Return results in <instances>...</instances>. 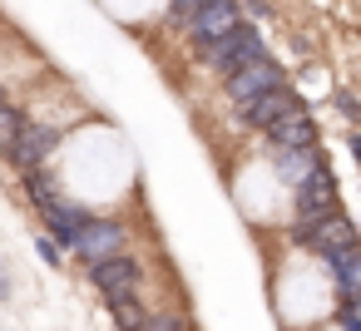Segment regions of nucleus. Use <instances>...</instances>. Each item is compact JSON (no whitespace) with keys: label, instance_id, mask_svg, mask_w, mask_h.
<instances>
[{"label":"nucleus","instance_id":"1","mask_svg":"<svg viewBox=\"0 0 361 331\" xmlns=\"http://www.w3.org/2000/svg\"><path fill=\"white\" fill-rule=\"evenodd\" d=\"M287 237H292L297 247H307L317 262H331L336 252L356 247V223H351L346 213H331V218H322V223H292Z\"/></svg>","mask_w":361,"mask_h":331},{"label":"nucleus","instance_id":"2","mask_svg":"<svg viewBox=\"0 0 361 331\" xmlns=\"http://www.w3.org/2000/svg\"><path fill=\"white\" fill-rule=\"evenodd\" d=\"M203 60H208V70L218 75V80H228V75H238V70H247V65H257V60H267V40L257 35V25H238L228 40H218L213 50H203Z\"/></svg>","mask_w":361,"mask_h":331},{"label":"nucleus","instance_id":"3","mask_svg":"<svg viewBox=\"0 0 361 331\" xmlns=\"http://www.w3.org/2000/svg\"><path fill=\"white\" fill-rule=\"evenodd\" d=\"M331 213H341V188H336L331 168L322 163L312 178H302L292 188V223H322Z\"/></svg>","mask_w":361,"mask_h":331},{"label":"nucleus","instance_id":"4","mask_svg":"<svg viewBox=\"0 0 361 331\" xmlns=\"http://www.w3.org/2000/svg\"><path fill=\"white\" fill-rule=\"evenodd\" d=\"M124 252H129V227L114 223V218H90L80 227L70 257H80L85 267H94V262H109V257H124Z\"/></svg>","mask_w":361,"mask_h":331},{"label":"nucleus","instance_id":"5","mask_svg":"<svg viewBox=\"0 0 361 331\" xmlns=\"http://www.w3.org/2000/svg\"><path fill=\"white\" fill-rule=\"evenodd\" d=\"M238 25H243V6H238V0H208V6H203L183 30H188L193 50L203 55V50H213L218 40H228Z\"/></svg>","mask_w":361,"mask_h":331},{"label":"nucleus","instance_id":"6","mask_svg":"<svg viewBox=\"0 0 361 331\" xmlns=\"http://www.w3.org/2000/svg\"><path fill=\"white\" fill-rule=\"evenodd\" d=\"M55 149H60V129H55V124H45V119H25L6 158L25 173V168H45V163L55 158Z\"/></svg>","mask_w":361,"mask_h":331},{"label":"nucleus","instance_id":"7","mask_svg":"<svg viewBox=\"0 0 361 331\" xmlns=\"http://www.w3.org/2000/svg\"><path fill=\"white\" fill-rule=\"evenodd\" d=\"M40 218H45V237H50L60 252H75V237H80V227H85L94 213H90L85 203H75V198L55 193V198L40 203Z\"/></svg>","mask_w":361,"mask_h":331},{"label":"nucleus","instance_id":"8","mask_svg":"<svg viewBox=\"0 0 361 331\" xmlns=\"http://www.w3.org/2000/svg\"><path fill=\"white\" fill-rule=\"evenodd\" d=\"M90 282H94V292H99L104 301H114V296H139V292H144V267L124 252V257L94 262V267H90Z\"/></svg>","mask_w":361,"mask_h":331},{"label":"nucleus","instance_id":"9","mask_svg":"<svg viewBox=\"0 0 361 331\" xmlns=\"http://www.w3.org/2000/svg\"><path fill=\"white\" fill-rule=\"evenodd\" d=\"M277 85H287V75H282V65H277L272 55L223 80V89H228V99H233V104H247V99H257V94H267V89H277Z\"/></svg>","mask_w":361,"mask_h":331},{"label":"nucleus","instance_id":"10","mask_svg":"<svg viewBox=\"0 0 361 331\" xmlns=\"http://www.w3.org/2000/svg\"><path fill=\"white\" fill-rule=\"evenodd\" d=\"M297 104H302V99H297L287 85H277V89H267V94H257V99L238 104V114H243V124H247V129H257V134H262V129H272L277 119H287Z\"/></svg>","mask_w":361,"mask_h":331},{"label":"nucleus","instance_id":"11","mask_svg":"<svg viewBox=\"0 0 361 331\" xmlns=\"http://www.w3.org/2000/svg\"><path fill=\"white\" fill-rule=\"evenodd\" d=\"M262 139L272 149H317V119H312L307 104H297L287 119H277L272 129H262Z\"/></svg>","mask_w":361,"mask_h":331},{"label":"nucleus","instance_id":"12","mask_svg":"<svg viewBox=\"0 0 361 331\" xmlns=\"http://www.w3.org/2000/svg\"><path fill=\"white\" fill-rule=\"evenodd\" d=\"M322 168V154L317 149H272V173L287 183V188H297L302 178H312Z\"/></svg>","mask_w":361,"mask_h":331},{"label":"nucleus","instance_id":"13","mask_svg":"<svg viewBox=\"0 0 361 331\" xmlns=\"http://www.w3.org/2000/svg\"><path fill=\"white\" fill-rule=\"evenodd\" d=\"M322 267L331 272L336 301H356V292H361V247H346V252H336V257L322 262Z\"/></svg>","mask_w":361,"mask_h":331},{"label":"nucleus","instance_id":"14","mask_svg":"<svg viewBox=\"0 0 361 331\" xmlns=\"http://www.w3.org/2000/svg\"><path fill=\"white\" fill-rule=\"evenodd\" d=\"M109 316H114L119 331H139V321L149 316V306H144L139 296H114V301H109Z\"/></svg>","mask_w":361,"mask_h":331},{"label":"nucleus","instance_id":"15","mask_svg":"<svg viewBox=\"0 0 361 331\" xmlns=\"http://www.w3.org/2000/svg\"><path fill=\"white\" fill-rule=\"evenodd\" d=\"M20 183H25V193H30V203H35V208H40L45 198H55V193H60V188H55V178H50L45 168H25V173H20Z\"/></svg>","mask_w":361,"mask_h":331},{"label":"nucleus","instance_id":"16","mask_svg":"<svg viewBox=\"0 0 361 331\" xmlns=\"http://www.w3.org/2000/svg\"><path fill=\"white\" fill-rule=\"evenodd\" d=\"M20 124H25V114L6 99V104H0V158L11 154V144H16V134H20Z\"/></svg>","mask_w":361,"mask_h":331},{"label":"nucleus","instance_id":"17","mask_svg":"<svg viewBox=\"0 0 361 331\" xmlns=\"http://www.w3.org/2000/svg\"><path fill=\"white\" fill-rule=\"evenodd\" d=\"M139 331H183V316L178 311H149L139 321Z\"/></svg>","mask_w":361,"mask_h":331},{"label":"nucleus","instance_id":"18","mask_svg":"<svg viewBox=\"0 0 361 331\" xmlns=\"http://www.w3.org/2000/svg\"><path fill=\"white\" fill-rule=\"evenodd\" d=\"M203 6H208V0H169V20H173V25H188Z\"/></svg>","mask_w":361,"mask_h":331},{"label":"nucleus","instance_id":"19","mask_svg":"<svg viewBox=\"0 0 361 331\" xmlns=\"http://www.w3.org/2000/svg\"><path fill=\"white\" fill-rule=\"evenodd\" d=\"M35 252H40V262H45V267H60V262H65V252H60L45 232H35Z\"/></svg>","mask_w":361,"mask_h":331},{"label":"nucleus","instance_id":"20","mask_svg":"<svg viewBox=\"0 0 361 331\" xmlns=\"http://www.w3.org/2000/svg\"><path fill=\"white\" fill-rule=\"evenodd\" d=\"M336 326H341V331H361V316H356V301H336Z\"/></svg>","mask_w":361,"mask_h":331},{"label":"nucleus","instance_id":"21","mask_svg":"<svg viewBox=\"0 0 361 331\" xmlns=\"http://www.w3.org/2000/svg\"><path fill=\"white\" fill-rule=\"evenodd\" d=\"M331 104H336V109H341V119H346V124H356V99H351V94H346V89H341V94H336V99H331Z\"/></svg>","mask_w":361,"mask_h":331},{"label":"nucleus","instance_id":"22","mask_svg":"<svg viewBox=\"0 0 361 331\" xmlns=\"http://www.w3.org/2000/svg\"><path fill=\"white\" fill-rule=\"evenodd\" d=\"M238 6H247L257 20H262V15H272V6H267V0H238Z\"/></svg>","mask_w":361,"mask_h":331},{"label":"nucleus","instance_id":"23","mask_svg":"<svg viewBox=\"0 0 361 331\" xmlns=\"http://www.w3.org/2000/svg\"><path fill=\"white\" fill-rule=\"evenodd\" d=\"M0 272H11V267H6V262H0ZM6 296H11V282H6V277H0V301H6Z\"/></svg>","mask_w":361,"mask_h":331},{"label":"nucleus","instance_id":"24","mask_svg":"<svg viewBox=\"0 0 361 331\" xmlns=\"http://www.w3.org/2000/svg\"><path fill=\"white\" fill-rule=\"evenodd\" d=\"M0 104H6V85H0Z\"/></svg>","mask_w":361,"mask_h":331}]
</instances>
